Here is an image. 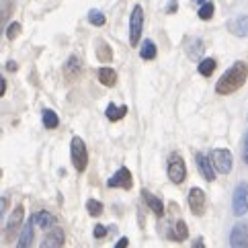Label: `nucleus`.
Wrapping results in <instances>:
<instances>
[{
	"label": "nucleus",
	"mask_w": 248,
	"mask_h": 248,
	"mask_svg": "<svg viewBox=\"0 0 248 248\" xmlns=\"http://www.w3.org/2000/svg\"><path fill=\"white\" fill-rule=\"evenodd\" d=\"M246 78H248V66L244 64V62H236V64L230 66L224 76L217 80L216 84V93L217 94H232L236 93L238 88H242L244 82H246Z\"/></svg>",
	"instance_id": "1"
},
{
	"label": "nucleus",
	"mask_w": 248,
	"mask_h": 248,
	"mask_svg": "<svg viewBox=\"0 0 248 248\" xmlns=\"http://www.w3.org/2000/svg\"><path fill=\"white\" fill-rule=\"evenodd\" d=\"M70 160H72L74 168L78 172H84L88 166V150L86 144L82 141V138L74 136L72 141H70Z\"/></svg>",
	"instance_id": "2"
},
{
	"label": "nucleus",
	"mask_w": 248,
	"mask_h": 248,
	"mask_svg": "<svg viewBox=\"0 0 248 248\" xmlns=\"http://www.w3.org/2000/svg\"><path fill=\"white\" fill-rule=\"evenodd\" d=\"M141 29H144V8L138 4V6H134L131 16H129V46L131 47H138L140 46Z\"/></svg>",
	"instance_id": "3"
},
{
	"label": "nucleus",
	"mask_w": 248,
	"mask_h": 248,
	"mask_svg": "<svg viewBox=\"0 0 248 248\" xmlns=\"http://www.w3.org/2000/svg\"><path fill=\"white\" fill-rule=\"evenodd\" d=\"M209 156H211V162H214L216 170H217L219 174H228L230 170H232L234 158H232V152H230V150H226V148H216Z\"/></svg>",
	"instance_id": "4"
},
{
	"label": "nucleus",
	"mask_w": 248,
	"mask_h": 248,
	"mask_svg": "<svg viewBox=\"0 0 248 248\" xmlns=\"http://www.w3.org/2000/svg\"><path fill=\"white\" fill-rule=\"evenodd\" d=\"M185 176H187V166H185L181 154H170V158H168V179L174 185H181Z\"/></svg>",
	"instance_id": "5"
},
{
	"label": "nucleus",
	"mask_w": 248,
	"mask_h": 248,
	"mask_svg": "<svg viewBox=\"0 0 248 248\" xmlns=\"http://www.w3.org/2000/svg\"><path fill=\"white\" fill-rule=\"evenodd\" d=\"M232 211L234 216H244L248 211V183H238L232 197Z\"/></svg>",
	"instance_id": "6"
},
{
	"label": "nucleus",
	"mask_w": 248,
	"mask_h": 248,
	"mask_svg": "<svg viewBox=\"0 0 248 248\" xmlns=\"http://www.w3.org/2000/svg\"><path fill=\"white\" fill-rule=\"evenodd\" d=\"M230 246L232 248H246L248 246V221H238L230 232Z\"/></svg>",
	"instance_id": "7"
},
{
	"label": "nucleus",
	"mask_w": 248,
	"mask_h": 248,
	"mask_svg": "<svg viewBox=\"0 0 248 248\" xmlns=\"http://www.w3.org/2000/svg\"><path fill=\"white\" fill-rule=\"evenodd\" d=\"M187 201H189V207H191V214L193 216L201 217L203 214H205V193H203L199 187H193L189 191Z\"/></svg>",
	"instance_id": "8"
},
{
	"label": "nucleus",
	"mask_w": 248,
	"mask_h": 248,
	"mask_svg": "<svg viewBox=\"0 0 248 248\" xmlns=\"http://www.w3.org/2000/svg\"><path fill=\"white\" fill-rule=\"evenodd\" d=\"M195 164H197L199 174H201L205 181H216V172H217V170H216L214 162H211V156H205V154L197 152V154H195Z\"/></svg>",
	"instance_id": "9"
},
{
	"label": "nucleus",
	"mask_w": 248,
	"mask_h": 248,
	"mask_svg": "<svg viewBox=\"0 0 248 248\" xmlns=\"http://www.w3.org/2000/svg\"><path fill=\"white\" fill-rule=\"evenodd\" d=\"M107 185L111 189H115V187H121V189H125V191H129L131 187H134V179H131V172L127 170L125 166L123 168H119L117 172H115L111 179L107 181Z\"/></svg>",
	"instance_id": "10"
},
{
	"label": "nucleus",
	"mask_w": 248,
	"mask_h": 248,
	"mask_svg": "<svg viewBox=\"0 0 248 248\" xmlns=\"http://www.w3.org/2000/svg\"><path fill=\"white\" fill-rule=\"evenodd\" d=\"M228 31L236 37H248V15H240L236 19L228 21Z\"/></svg>",
	"instance_id": "11"
},
{
	"label": "nucleus",
	"mask_w": 248,
	"mask_h": 248,
	"mask_svg": "<svg viewBox=\"0 0 248 248\" xmlns=\"http://www.w3.org/2000/svg\"><path fill=\"white\" fill-rule=\"evenodd\" d=\"M64 246V230L62 228H51V232L41 240V248H56Z\"/></svg>",
	"instance_id": "12"
},
{
	"label": "nucleus",
	"mask_w": 248,
	"mask_h": 248,
	"mask_svg": "<svg viewBox=\"0 0 248 248\" xmlns=\"http://www.w3.org/2000/svg\"><path fill=\"white\" fill-rule=\"evenodd\" d=\"M35 221H33V217L29 219V221H25V226H23V232H21V240L16 242V246L19 248H25V246H31L33 244V240H35Z\"/></svg>",
	"instance_id": "13"
},
{
	"label": "nucleus",
	"mask_w": 248,
	"mask_h": 248,
	"mask_svg": "<svg viewBox=\"0 0 248 248\" xmlns=\"http://www.w3.org/2000/svg\"><path fill=\"white\" fill-rule=\"evenodd\" d=\"M141 197H144V201H146V205L150 207V211H152L154 216H164V203L156 197V195H152L150 191H141Z\"/></svg>",
	"instance_id": "14"
},
{
	"label": "nucleus",
	"mask_w": 248,
	"mask_h": 248,
	"mask_svg": "<svg viewBox=\"0 0 248 248\" xmlns=\"http://www.w3.org/2000/svg\"><path fill=\"white\" fill-rule=\"evenodd\" d=\"M23 216H25V209H23V205H19V207L13 211L11 219H8V226L4 228V236H6V238H11V236L16 232V228L23 224Z\"/></svg>",
	"instance_id": "15"
},
{
	"label": "nucleus",
	"mask_w": 248,
	"mask_h": 248,
	"mask_svg": "<svg viewBox=\"0 0 248 248\" xmlns=\"http://www.w3.org/2000/svg\"><path fill=\"white\" fill-rule=\"evenodd\" d=\"M31 217L35 221V226L41 228V230H49V228L56 226V217L51 216L49 211H37V214H33Z\"/></svg>",
	"instance_id": "16"
},
{
	"label": "nucleus",
	"mask_w": 248,
	"mask_h": 248,
	"mask_svg": "<svg viewBox=\"0 0 248 248\" xmlns=\"http://www.w3.org/2000/svg\"><path fill=\"white\" fill-rule=\"evenodd\" d=\"M64 74L72 80V78H78L82 74V62L78 60L76 56H70L68 62H66V66H64Z\"/></svg>",
	"instance_id": "17"
},
{
	"label": "nucleus",
	"mask_w": 248,
	"mask_h": 248,
	"mask_svg": "<svg viewBox=\"0 0 248 248\" xmlns=\"http://www.w3.org/2000/svg\"><path fill=\"white\" fill-rule=\"evenodd\" d=\"M99 82L103 86H115L117 84V72H115L113 68H109V66H103L99 70Z\"/></svg>",
	"instance_id": "18"
},
{
	"label": "nucleus",
	"mask_w": 248,
	"mask_h": 248,
	"mask_svg": "<svg viewBox=\"0 0 248 248\" xmlns=\"http://www.w3.org/2000/svg\"><path fill=\"white\" fill-rule=\"evenodd\" d=\"M96 60L103 62V64H109V62H113V49L103 39L96 41Z\"/></svg>",
	"instance_id": "19"
},
{
	"label": "nucleus",
	"mask_w": 248,
	"mask_h": 248,
	"mask_svg": "<svg viewBox=\"0 0 248 248\" xmlns=\"http://www.w3.org/2000/svg\"><path fill=\"white\" fill-rule=\"evenodd\" d=\"M156 54H158V49H156V43L152 39H146V41H141V47H140V56L141 60H156Z\"/></svg>",
	"instance_id": "20"
},
{
	"label": "nucleus",
	"mask_w": 248,
	"mask_h": 248,
	"mask_svg": "<svg viewBox=\"0 0 248 248\" xmlns=\"http://www.w3.org/2000/svg\"><path fill=\"white\" fill-rule=\"evenodd\" d=\"M187 236H189V228H187V224H185L183 219H179L172 226L170 238H172V240H176V242H183V240H187Z\"/></svg>",
	"instance_id": "21"
},
{
	"label": "nucleus",
	"mask_w": 248,
	"mask_h": 248,
	"mask_svg": "<svg viewBox=\"0 0 248 248\" xmlns=\"http://www.w3.org/2000/svg\"><path fill=\"white\" fill-rule=\"evenodd\" d=\"M105 113H107V119L109 121H119V119H123L127 115V107H125V105H123V107H117V105L109 103L107 109H105Z\"/></svg>",
	"instance_id": "22"
},
{
	"label": "nucleus",
	"mask_w": 248,
	"mask_h": 248,
	"mask_svg": "<svg viewBox=\"0 0 248 248\" xmlns=\"http://www.w3.org/2000/svg\"><path fill=\"white\" fill-rule=\"evenodd\" d=\"M216 60L214 58H205V60H201L199 62V66H197V72L201 74V76H211V74H214L216 72Z\"/></svg>",
	"instance_id": "23"
},
{
	"label": "nucleus",
	"mask_w": 248,
	"mask_h": 248,
	"mask_svg": "<svg viewBox=\"0 0 248 248\" xmlns=\"http://www.w3.org/2000/svg\"><path fill=\"white\" fill-rule=\"evenodd\" d=\"M41 119H43V125H46L47 129H56L60 125V119H58V115L51 111V109H43L41 113Z\"/></svg>",
	"instance_id": "24"
},
{
	"label": "nucleus",
	"mask_w": 248,
	"mask_h": 248,
	"mask_svg": "<svg viewBox=\"0 0 248 248\" xmlns=\"http://www.w3.org/2000/svg\"><path fill=\"white\" fill-rule=\"evenodd\" d=\"M214 11H216V4L211 2V0H205V2L201 4V8H199V19L201 21H209L211 16H214Z\"/></svg>",
	"instance_id": "25"
},
{
	"label": "nucleus",
	"mask_w": 248,
	"mask_h": 248,
	"mask_svg": "<svg viewBox=\"0 0 248 248\" xmlns=\"http://www.w3.org/2000/svg\"><path fill=\"white\" fill-rule=\"evenodd\" d=\"M86 211L93 217H99V216H103V203L96 201V199H88L86 201Z\"/></svg>",
	"instance_id": "26"
},
{
	"label": "nucleus",
	"mask_w": 248,
	"mask_h": 248,
	"mask_svg": "<svg viewBox=\"0 0 248 248\" xmlns=\"http://www.w3.org/2000/svg\"><path fill=\"white\" fill-rule=\"evenodd\" d=\"M88 21H91V23L94 25V27H103L105 21H107V19H105V15H103L101 11H96V8H93V11L88 13Z\"/></svg>",
	"instance_id": "27"
},
{
	"label": "nucleus",
	"mask_w": 248,
	"mask_h": 248,
	"mask_svg": "<svg viewBox=\"0 0 248 248\" xmlns=\"http://www.w3.org/2000/svg\"><path fill=\"white\" fill-rule=\"evenodd\" d=\"M21 35V23H11L8 25V29H6V39H16Z\"/></svg>",
	"instance_id": "28"
},
{
	"label": "nucleus",
	"mask_w": 248,
	"mask_h": 248,
	"mask_svg": "<svg viewBox=\"0 0 248 248\" xmlns=\"http://www.w3.org/2000/svg\"><path fill=\"white\" fill-rule=\"evenodd\" d=\"M242 160L248 164V131H246L244 138H242Z\"/></svg>",
	"instance_id": "29"
},
{
	"label": "nucleus",
	"mask_w": 248,
	"mask_h": 248,
	"mask_svg": "<svg viewBox=\"0 0 248 248\" xmlns=\"http://www.w3.org/2000/svg\"><path fill=\"white\" fill-rule=\"evenodd\" d=\"M105 234H107V228L105 226H96L94 228V238H103Z\"/></svg>",
	"instance_id": "30"
},
{
	"label": "nucleus",
	"mask_w": 248,
	"mask_h": 248,
	"mask_svg": "<svg viewBox=\"0 0 248 248\" xmlns=\"http://www.w3.org/2000/svg\"><path fill=\"white\" fill-rule=\"evenodd\" d=\"M176 6H179V2H176V0H170V2H168V6H166V13H168V15L176 13Z\"/></svg>",
	"instance_id": "31"
},
{
	"label": "nucleus",
	"mask_w": 248,
	"mask_h": 248,
	"mask_svg": "<svg viewBox=\"0 0 248 248\" xmlns=\"http://www.w3.org/2000/svg\"><path fill=\"white\" fill-rule=\"evenodd\" d=\"M0 216H2V221H4V216H6V205H8V201H6V197H2V201H0Z\"/></svg>",
	"instance_id": "32"
},
{
	"label": "nucleus",
	"mask_w": 248,
	"mask_h": 248,
	"mask_svg": "<svg viewBox=\"0 0 248 248\" xmlns=\"http://www.w3.org/2000/svg\"><path fill=\"white\" fill-rule=\"evenodd\" d=\"M129 244V240H127V238H121V240L117 242V244H115V246H117V248H125Z\"/></svg>",
	"instance_id": "33"
},
{
	"label": "nucleus",
	"mask_w": 248,
	"mask_h": 248,
	"mask_svg": "<svg viewBox=\"0 0 248 248\" xmlns=\"http://www.w3.org/2000/svg\"><path fill=\"white\" fill-rule=\"evenodd\" d=\"M6 70H11V72H15V70H16V64H15V62H8V64H6Z\"/></svg>",
	"instance_id": "34"
},
{
	"label": "nucleus",
	"mask_w": 248,
	"mask_h": 248,
	"mask_svg": "<svg viewBox=\"0 0 248 248\" xmlns=\"http://www.w3.org/2000/svg\"><path fill=\"white\" fill-rule=\"evenodd\" d=\"M193 246H195V248H201V246H203V238H197V240L193 242Z\"/></svg>",
	"instance_id": "35"
},
{
	"label": "nucleus",
	"mask_w": 248,
	"mask_h": 248,
	"mask_svg": "<svg viewBox=\"0 0 248 248\" xmlns=\"http://www.w3.org/2000/svg\"><path fill=\"white\" fill-rule=\"evenodd\" d=\"M4 93H6V80L2 78V93H0V94H4Z\"/></svg>",
	"instance_id": "36"
},
{
	"label": "nucleus",
	"mask_w": 248,
	"mask_h": 248,
	"mask_svg": "<svg viewBox=\"0 0 248 248\" xmlns=\"http://www.w3.org/2000/svg\"><path fill=\"white\" fill-rule=\"evenodd\" d=\"M195 2H197V4H203V2H205V0H195Z\"/></svg>",
	"instance_id": "37"
}]
</instances>
